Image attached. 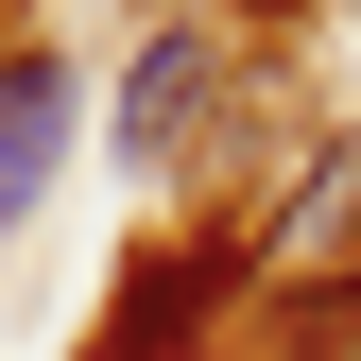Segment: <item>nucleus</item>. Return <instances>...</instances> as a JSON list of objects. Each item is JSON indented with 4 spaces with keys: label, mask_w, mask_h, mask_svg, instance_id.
Wrapping results in <instances>:
<instances>
[{
    "label": "nucleus",
    "mask_w": 361,
    "mask_h": 361,
    "mask_svg": "<svg viewBox=\"0 0 361 361\" xmlns=\"http://www.w3.org/2000/svg\"><path fill=\"white\" fill-rule=\"evenodd\" d=\"M69 121H86V86H69L52 52H0V224H35V207H52Z\"/></svg>",
    "instance_id": "20e7f679"
},
{
    "label": "nucleus",
    "mask_w": 361,
    "mask_h": 361,
    "mask_svg": "<svg viewBox=\"0 0 361 361\" xmlns=\"http://www.w3.org/2000/svg\"><path fill=\"white\" fill-rule=\"evenodd\" d=\"M207 86H241V52H224L207 18H155L138 69H121V155H190V104Z\"/></svg>",
    "instance_id": "7ed1b4c3"
},
{
    "label": "nucleus",
    "mask_w": 361,
    "mask_h": 361,
    "mask_svg": "<svg viewBox=\"0 0 361 361\" xmlns=\"http://www.w3.org/2000/svg\"><path fill=\"white\" fill-rule=\"evenodd\" d=\"M241 276H258V241H172L155 276L104 310V361H190V344L224 327V293H241Z\"/></svg>",
    "instance_id": "f03ea898"
},
{
    "label": "nucleus",
    "mask_w": 361,
    "mask_h": 361,
    "mask_svg": "<svg viewBox=\"0 0 361 361\" xmlns=\"http://www.w3.org/2000/svg\"><path fill=\"white\" fill-rule=\"evenodd\" d=\"M258 276L276 293H361V138H310V172L258 224Z\"/></svg>",
    "instance_id": "f257e3e1"
}]
</instances>
